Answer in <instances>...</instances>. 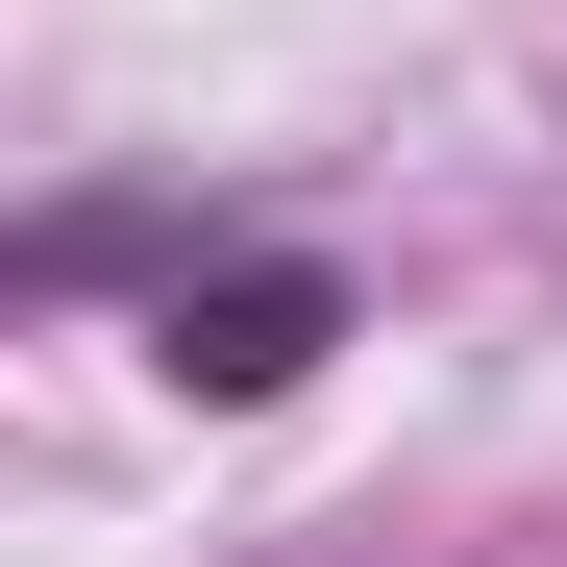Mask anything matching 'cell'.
Listing matches in <instances>:
<instances>
[{
	"mask_svg": "<svg viewBox=\"0 0 567 567\" xmlns=\"http://www.w3.org/2000/svg\"><path fill=\"white\" fill-rule=\"evenodd\" d=\"M124 271H148V370H173V395H297V370L346 346V271L321 247H271V223H148V198H50L25 223V297H124Z\"/></svg>",
	"mask_w": 567,
	"mask_h": 567,
	"instance_id": "cell-1",
	"label": "cell"
}]
</instances>
